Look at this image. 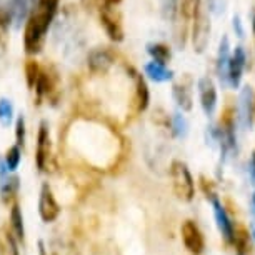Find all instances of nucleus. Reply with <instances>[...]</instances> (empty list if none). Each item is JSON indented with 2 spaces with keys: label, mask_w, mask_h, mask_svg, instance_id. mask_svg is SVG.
<instances>
[{
  "label": "nucleus",
  "mask_w": 255,
  "mask_h": 255,
  "mask_svg": "<svg viewBox=\"0 0 255 255\" xmlns=\"http://www.w3.org/2000/svg\"><path fill=\"white\" fill-rule=\"evenodd\" d=\"M137 80V105H138V112H143L148 107V100H150V94H148V87L143 80L142 75L135 77Z\"/></svg>",
  "instance_id": "nucleus-18"
},
{
  "label": "nucleus",
  "mask_w": 255,
  "mask_h": 255,
  "mask_svg": "<svg viewBox=\"0 0 255 255\" xmlns=\"http://www.w3.org/2000/svg\"><path fill=\"white\" fill-rule=\"evenodd\" d=\"M3 162H5V165H7V168L10 172H15L17 170L18 163H20V147H18L17 143H15V145H12L7 150Z\"/></svg>",
  "instance_id": "nucleus-21"
},
{
  "label": "nucleus",
  "mask_w": 255,
  "mask_h": 255,
  "mask_svg": "<svg viewBox=\"0 0 255 255\" xmlns=\"http://www.w3.org/2000/svg\"><path fill=\"white\" fill-rule=\"evenodd\" d=\"M10 225H12V235H15L17 240H23L25 230H23V217H22V210L17 204H13L12 212H10Z\"/></svg>",
  "instance_id": "nucleus-17"
},
{
  "label": "nucleus",
  "mask_w": 255,
  "mask_h": 255,
  "mask_svg": "<svg viewBox=\"0 0 255 255\" xmlns=\"http://www.w3.org/2000/svg\"><path fill=\"white\" fill-rule=\"evenodd\" d=\"M230 44H229V37H224L220 40L219 45V54H217V72L219 77L224 79V82H227V67L230 60Z\"/></svg>",
  "instance_id": "nucleus-14"
},
{
  "label": "nucleus",
  "mask_w": 255,
  "mask_h": 255,
  "mask_svg": "<svg viewBox=\"0 0 255 255\" xmlns=\"http://www.w3.org/2000/svg\"><path fill=\"white\" fill-rule=\"evenodd\" d=\"M147 52L148 55L152 57L153 62H157V64H162V65H167L168 60H170V49H168L167 45L163 44H148L147 45Z\"/></svg>",
  "instance_id": "nucleus-16"
},
{
  "label": "nucleus",
  "mask_w": 255,
  "mask_h": 255,
  "mask_svg": "<svg viewBox=\"0 0 255 255\" xmlns=\"http://www.w3.org/2000/svg\"><path fill=\"white\" fill-rule=\"evenodd\" d=\"M197 89H199V99H200V107L204 110L207 117H212L217 110L219 104V95H217V87H215L214 80L210 77H202L197 82Z\"/></svg>",
  "instance_id": "nucleus-4"
},
{
  "label": "nucleus",
  "mask_w": 255,
  "mask_h": 255,
  "mask_svg": "<svg viewBox=\"0 0 255 255\" xmlns=\"http://www.w3.org/2000/svg\"><path fill=\"white\" fill-rule=\"evenodd\" d=\"M254 35H255V17H254Z\"/></svg>",
  "instance_id": "nucleus-29"
},
{
  "label": "nucleus",
  "mask_w": 255,
  "mask_h": 255,
  "mask_svg": "<svg viewBox=\"0 0 255 255\" xmlns=\"http://www.w3.org/2000/svg\"><path fill=\"white\" fill-rule=\"evenodd\" d=\"M143 70H145V75L148 79H152L153 82H168V80H172V75H174V72L168 70L167 65L157 64V62H153V60L145 64Z\"/></svg>",
  "instance_id": "nucleus-15"
},
{
  "label": "nucleus",
  "mask_w": 255,
  "mask_h": 255,
  "mask_svg": "<svg viewBox=\"0 0 255 255\" xmlns=\"http://www.w3.org/2000/svg\"><path fill=\"white\" fill-rule=\"evenodd\" d=\"M180 239L184 247L194 255H202L205 252V239L200 227L194 220H185L180 227Z\"/></svg>",
  "instance_id": "nucleus-3"
},
{
  "label": "nucleus",
  "mask_w": 255,
  "mask_h": 255,
  "mask_svg": "<svg viewBox=\"0 0 255 255\" xmlns=\"http://www.w3.org/2000/svg\"><path fill=\"white\" fill-rule=\"evenodd\" d=\"M172 130H174L177 138H185L189 135V122L180 112H175L172 115Z\"/></svg>",
  "instance_id": "nucleus-19"
},
{
  "label": "nucleus",
  "mask_w": 255,
  "mask_h": 255,
  "mask_svg": "<svg viewBox=\"0 0 255 255\" xmlns=\"http://www.w3.org/2000/svg\"><path fill=\"white\" fill-rule=\"evenodd\" d=\"M192 87H194V82H192L190 77H184L182 80L172 85V97H174L175 104L179 105L182 112H190L192 110V105H194Z\"/></svg>",
  "instance_id": "nucleus-10"
},
{
  "label": "nucleus",
  "mask_w": 255,
  "mask_h": 255,
  "mask_svg": "<svg viewBox=\"0 0 255 255\" xmlns=\"http://www.w3.org/2000/svg\"><path fill=\"white\" fill-rule=\"evenodd\" d=\"M52 152V143H50V132L47 122H40L38 127V135H37V150H35V162L40 172L47 170V163H49Z\"/></svg>",
  "instance_id": "nucleus-8"
},
{
  "label": "nucleus",
  "mask_w": 255,
  "mask_h": 255,
  "mask_svg": "<svg viewBox=\"0 0 255 255\" xmlns=\"http://www.w3.org/2000/svg\"><path fill=\"white\" fill-rule=\"evenodd\" d=\"M15 138H17V145L23 147L25 145V120H23V115L17 119L15 124Z\"/></svg>",
  "instance_id": "nucleus-24"
},
{
  "label": "nucleus",
  "mask_w": 255,
  "mask_h": 255,
  "mask_svg": "<svg viewBox=\"0 0 255 255\" xmlns=\"http://www.w3.org/2000/svg\"><path fill=\"white\" fill-rule=\"evenodd\" d=\"M97 2H102V5H104V3H105V0H97Z\"/></svg>",
  "instance_id": "nucleus-30"
},
{
  "label": "nucleus",
  "mask_w": 255,
  "mask_h": 255,
  "mask_svg": "<svg viewBox=\"0 0 255 255\" xmlns=\"http://www.w3.org/2000/svg\"><path fill=\"white\" fill-rule=\"evenodd\" d=\"M245 64H247V55H245L244 47H235L234 54L230 55L229 67H227V84L232 89H239Z\"/></svg>",
  "instance_id": "nucleus-9"
},
{
  "label": "nucleus",
  "mask_w": 255,
  "mask_h": 255,
  "mask_svg": "<svg viewBox=\"0 0 255 255\" xmlns=\"http://www.w3.org/2000/svg\"><path fill=\"white\" fill-rule=\"evenodd\" d=\"M38 214H40V219L44 220L45 224L54 222L60 215V205H59V202H57L49 184L42 185L40 197H38Z\"/></svg>",
  "instance_id": "nucleus-6"
},
{
  "label": "nucleus",
  "mask_w": 255,
  "mask_h": 255,
  "mask_svg": "<svg viewBox=\"0 0 255 255\" xmlns=\"http://www.w3.org/2000/svg\"><path fill=\"white\" fill-rule=\"evenodd\" d=\"M172 190L175 197L182 202H192L195 197V180L192 177L189 165L182 160H172L168 167Z\"/></svg>",
  "instance_id": "nucleus-2"
},
{
  "label": "nucleus",
  "mask_w": 255,
  "mask_h": 255,
  "mask_svg": "<svg viewBox=\"0 0 255 255\" xmlns=\"http://www.w3.org/2000/svg\"><path fill=\"white\" fill-rule=\"evenodd\" d=\"M247 174H249V179L252 182V185L255 187V152H252V155L247 160Z\"/></svg>",
  "instance_id": "nucleus-25"
},
{
  "label": "nucleus",
  "mask_w": 255,
  "mask_h": 255,
  "mask_svg": "<svg viewBox=\"0 0 255 255\" xmlns=\"http://www.w3.org/2000/svg\"><path fill=\"white\" fill-rule=\"evenodd\" d=\"M114 64V55L112 52L107 49H97L90 52L89 55V69L95 72V74H104L107 72Z\"/></svg>",
  "instance_id": "nucleus-13"
},
{
  "label": "nucleus",
  "mask_w": 255,
  "mask_h": 255,
  "mask_svg": "<svg viewBox=\"0 0 255 255\" xmlns=\"http://www.w3.org/2000/svg\"><path fill=\"white\" fill-rule=\"evenodd\" d=\"M250 234H252V239L255 240V219L250 222Z\"/></svg>",
  "instance_id": "nucleus-28"
},
{
  "label": "nucleus",
  "mask_w": 255,
  "mask_h": 255,
  "mask_svg": "<svg viewBox=\"0 0 255 255\" xmlns=\"http://www.w3.org/2000/svg\"><path fill=\"white\" fill-rule=\"evenodd\" d=\"M210 202H212V207H214V217H215V224H217L219 232L222 234V237L225 239L227 244H235V234H237V230H235V225L232 222V219H230L229 212L225 210L224 204L217 199V195L212 197Z\"/></svg>",
  "instance_id": "nucleus-5"
},
{
  "label": "nucleus",
  "mask_w": 255,
  "mask_h": 255,
  "mask_svg": "<svg viewBox=\"0 0 255 255\" xmlns=\"http://www.w3.org/2000/svg\"><path fill=\"white\" fill-rule=\"evenodd\" d=\"M195 22H194V35H192V42H194V50L202 54L207 49L210 35V22L207 20L205 15L199 13V7L195 10Z\"/></svg>",
  "instance_id": "nucleus-11"
},
{
  "label": "nucleus",
  "mask_w": 255,
  "mask_h": 255,
  "mask_svg": "<svg viewBox=\"0 0 255 255\" xmlns=\"http://www.w3.org/2000/svg\"><path fill=\"white\" fill-rule=\"evenodd\" d=\"M250 212L255 219V192H252V195H250Z\"/></svg>",
  "instance_id": "nucleus-27"
},
{
  "label": "nucleus",
  "mask_w": 255,
  "mask_h": 255,
  "mask_svg": "<svg viewBox=\"0 0 255 255\" xmlns=\"http://www.w3.org/2000/svg\"><path fill=\"white\" fill-rule=\"evenodd\" d=\"M255 119V95L252 92V87L250 85H245V87L240 90L239 95V122L240 127L244 130L252 127V122Z\"/></svg>",
  "instance_id": "nucleus-7"
},
{
  "label": "nucleus",
  "mask_w": 255,
  "mask_h": 255,
  "mask_svg": "<svg viewBox=\"0 0 255 255\" xmlns=\"http://www.w3.org/2000/svg\"><path fill=\"white\" fill-rule=\"evenodd\" d=\"M28 0H12V7H10V17H13V20L17 23H20V20L27 17L28 13Z\"/></svg>",
  "instance_id": "nucleus-20"
},
{
  "label": "nucleus",
  "mask_w": 255,
  "mask_h": 255,
  "mask_svg": "<svg viewBox=\"0 0 255 255\" xmlns=\"http://www.w3.org/2000/svg\"><path fill=\"white\" fill-rule=\"evenodd\" d=\"M12 117H13V107H12L10 100L0 99V124H2L3 127H7V125L12 122Z\"/></svg>",
  "instance_id": "nucleus-23"
},
{
  "label": "nucleus",
  "mask_w": 255,
  "mask_h": 255,
  "mask_svg": "<svg viewBox=\"0 0 255 255\" xmlns=\"http://www.w3.org/2000/svg\"><path fill=\"white\" fill-rule=\"evenodd\" d=\"M40 69H38L37 62L35 60H28L25 65V75H27V85L28 89H33L38 80V75H40Z\"/></svg>",
  "instance_id": "nucleus-22"
},
{
  "label": "nucleus",
  "mask_w": 255,
  "mask_h": 255,
  "mask_svg": "<svg viewBox=\"0 0 255 255\" xmlns=\"http://www.w3.org/2000/svg\"><path fill=\"white\" fill-rule=\"evenodd\" d=\"M234 30L237 32V35H239V37H244L242 22H240V18H239V17H235V18H234Z\"/></svg>",
  "instance_id": "nucleus-26"
},
{
  "label": "nucleus",
  "mask_w": 255,
  "mask_h": 255,
  "mask_svg": "<svg viewBox=\"0 0 255 255\" xmlns=\"http://www.w3.org/2000/svg\"><path fill=\"white\" fill-rule=\"evenodd\" d=\"M57 8H59V0H38L35 10L28 17L25 33H23V45L28 55H35L42 50Z\"/></svg>",
  "instance_id": "nucleus-1"
},
{
  "label": "nucleus",
  "mask_w": 255,
  "mask_h": 255,
  "mask_svg": "<svg viewBox=\"0 0 255 255\" xmlns=\"http://www.w3.org/2000/svg\"><path fill=\"white\" fill-rule=\"evenodd\" d=\"M100 22L107 32V35L115 42H120L124 38V30L122 25H120L119 18H115V15L112 13V7L110 5H104L102 10H100Z\"/></svg>",
  "instance_id": "nucleus-12"
}]
</instances>
